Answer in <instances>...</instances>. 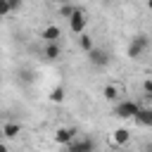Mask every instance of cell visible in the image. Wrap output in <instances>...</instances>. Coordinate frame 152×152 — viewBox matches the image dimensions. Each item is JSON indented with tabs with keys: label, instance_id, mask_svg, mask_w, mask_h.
<instances>
[{
	"label": "cell",
	"instance_id": "13",
	"mask_svg": "<svg viewBox=\"0 0 152 152\" xmlns=\"http://www.w3.org/2000/svg\"><path fill=\"white\" fill-rule=\"evenodd\" d=\"M78 45H81V48H83L86 52H90V50L95 48V40H93V38L88 36V33H81V36H78Z\"/></svg>",
	"mask_w": 152,
	"mask_h": 152
},
{
	"label": "cell",
	"instance_id": "2",
	"mask_svg": "<svg viewBox=\"0 0 152 152\" xmlns=\"http://www.w3.org/2000/svg\"><path fill=\"white\" fill-rule=\"evenodd\" d=\"M147 48H150V38H147V36H142V33H140V36H133L131 43H128V57H131V59H138Z\"/></svg>",
	"mask_w": 152,
	"mask_h": 152
},
{
	"label": "cell",
	"instance_id": "9",
	"mask_svg": "<svg viewBox=\"0 0 152 152\" xmlns=\"http://www.w3.org/2000/svg\"><path fill=\"white\" fill-rule=\"evenodd\" d=\"M102 97H104L107 102H119V97H121V86H119V83H109V86H104Z\"/></svg>",
	"mask_w": 152,
	"mask_h": 152
},
{
	"label": "cell",
	"instance_id": "19",
	"mask_svg": "<svg viewBox=\"0 0 152 152\" xmlns=\"http://www.w3.org/2000/svg\"><path fill=\"white\" fill-rule=\"evenodd\" d=\"M0 152H10V150H7V145H5V142H0Z\"/></svg>",
	"mask_w": 152,
	"mask_h": 152
},
{
	"label": "cell",
	"instance_id": "7",
	"mask_svg": "<svg viewBox=\"0 0 152 152\" xmlns=\"http://www.w3.org/2000/svg\"><path fill=\"white\" fill-rule=\"evenodd\" d=\"M128 140H131V131H128V128H116V131L109 135V145H112V147H124Z\"/></svg>",
	"mask_w": 152,
	"mask_h": 152
},
{
	"label": "cell",
	"instance_id": "17",
	"mask_svg": "<svg viewBox=\"0 0 152 152\" xmlns=\"http://www.w3.org/2000/svg\"><path fill=\"white\" fill-rule=\"evenodd\" d=\"M142 90H145V95H147V97H152V78L142 81Z\"/></svg>",
	"mask_w": 152,
	"mask_h": 152
},
{
	"label": "cell",
	"instance_id": "8",
	"mask_svg": "<svg viewBox=\"0 0 152 152\" xmlns=\"http://www.w3.org/2000/svg\"><path fill=\"white\" fill-rule=\"evenodd\" d=\"M59 36H62V31H59L57 24H48V26L43 28V33H40V38H43L45 43H57Z\"/></svg>",
	"mask_w": 152,
	"mask_h": 152
},
{
	"label": "cell",
	"instance_id": "5",
	"mask_svg": "<svg viewBox=\"0 0 152 152\" xmlns=\"http://www.w3.org/2000/svg\"><path fill=\"white\" fill-rule=\"evenodd\" d=\"M66 147H69L66 152H93V150H95L90 138H78V135H76V138H74Z\"/></svg>",
	"mask_w": 152,
	"mask_h": 152
},
{
	"label": "cell",
	"instance_id": "16",
	"mask_svg": "<svg viewBox=\"0 0 152 152\" xmlns=\"http://www.w3.org/2000/svg\"><path fill=\"white\" fill-rule=\"evenodd\" d=\"M10 12H12L10 2H7V0H0V17H5V14H10Z\"/></svg>",
	"mask_w": 152,
	"mask_h": 152
},
{
	"label": "cell",
	"instance_id": "18",
	"mask_svg": "<svg viewBox=\"0 0 152 152\" xmlns=\"http://www.w3.org/2000/svg\"><path fill=\"white\" fill-rule=\"evenodd\" d=\"M7 2H10V7H12V12L21 7V0H7Z\"/></svg>",
	"mask_w": 152,
	"mask_h": 152
},
{
	"label": "cell",
	"instance_id": "3",
	"mask_svg": "<svg viewBox=\"0 0 152 152\" xmlns=\"http://www.w3.org/2000/svg\"><path fill=\"white\" fill-rule=\"evenodd\" d=\"M86 24H88V19H86V12H83L81 7H76V10H74V14L69 17V28H71L76 36H81V33L86 31Z\"/></svg>",
	"mask_w": 152,
	"mask_h": 152
},
{
	"label": "cell",
	"instance_id": "20",
	"mask_svg": "<svg viewBox=\"0 0 152 152\" xmlns=\"http://www.w3.org/2000/svg\"><path fill=\"white\" fill-rule=\"evenodd\" d=\"M147 10H152V0H147Z\"/></svg>",
	"mask_w": 152,
	"mask_h": 152
},
{
	"label": "cell",
	"instance_id": "1",
	"mask_svg": "<svg viewBox=\"0 0 152 152\" xmlns=\"http://www.w3.org/2000/svg\"><path fill=\"white\" fill-rule=\"evenodd\" d=\"M138 109H140V104L133 102V100H119V102L114 104V114H116L119 119H135Z\"/></svg>",
	"mask_w": 152,
	"mask_h": 152
},
{
	"label": "cell",
	"instance_id": "22",
	"mask_svg": "<svg viewBox=\"0 0 152 152\" xmlns=\"http://www.w3.org/2000/svg\"><path fill=\"white\" fill-rule=\"evenodd\" d=\"M102 2H104V5H107V2H112V0H102Z\"/></svg>",
	"mask_w": 152,
	"mask_h": 152
},
{
	"label": "cell",
	"instance_id": "10",
	"mask_svg": "<svg viewBox=\"0 0 152 152\" xmlns=\"http://www.w3.org/2000/svg\"><path fill=\"white\" fill-rule=\"evenodd\" d=\"M135 124L150 126V128H152V107H140L138 114H135Z\"/></svg>",
	"mask_w": 152,
	"mask_h": 152
},
{
	"label": "cell",
	"instance_id": "11",
	"mask_svg": "<svg viewBox=\"0 0 152 152\" xmlns=\"http://www.w3.org/2000/svg\"><path fill=\"white\" fill-rule=\"evenodd\" d=\"M2 133H5V138H17V135L21 133V124L7 121V124H2Z\"/></svg>",
	"mask_w": 152,
	"mask_h": 152
},
{
	"label": "cell",
	"instance_id": "4",
	"mask_svg": "<svg viewBox=\"0 0 152 152\" xmlns=\"http://www.w3.org/2000/svg\"><path fill=\"white\" fill-rule=\"evenodd\" d=\"M88 59H90V64L97 66V69H102V66L109 64V55H107V50H102V48H93V50L88 52Z\"/></svg>",
	"mask_w": 152,
	"mask_h": 152
},
{
	"label": "cell",
	"instance_id": "14",
	"mask_svg": "<svg viewBox=\"0 0 152 152\" xmlns=\"http://www.w3.org/2000/svg\"><path fill=\"white\" fill-rule=\"evenodd\" d=\"M50 100H52V102H62V100H64V88H62V86L52 88V90H50Z\"/></svg>",
	"mask_w": 152,
	"mask_h": 152
},
{
	"label": "cell",
	"instance_id": "21",
	"mask_svg": "<svg viewBox=\"0 0 152 152\" xmlns=\"http://www.w3.org/2000/svg\"><path fill=\"white\" fill-rule=\"evenodd\" d=\"M2 135H5V133H2V126H0V138H2Z\"/></svg>",
	"mask_w": 152,
	"mask_h": 152
},
{
	"label": "cell",
	"instance_id": "12",
	"mask_svg": "<svg viewBox=\"0 0 152 152\" xmlns=\"http://www.w3.org/2000/svg\"><path fill=\"white\" fill-rule=\"evenodd\" d=\"M43 55H45V59H48V62L59 59V45H57V43H48V45H45V50H43Z\"/></svg>",
	"mask_w": 152,
	"mask_h": 152
},
{
	"label": "cell",
	"instance_id": "6",
	"mask_svg": "<svg viewBox=\"0 0 152 152\" xmlns=\"http://www.w3.org/2000/svg\"><path fill=\"white\" fill-rule=\"evenodd\" d=\"M74 138H76V128H69V126H59V128L55 131V142H57V145H69Z\"/></svg>",
	"mask_w": 152,
	"mask_h": 152
},
{
	"label": "cell",
	"instance_id": "15",
	"mask_svg": "<svg viewBox=\"0 0 152 152\" xmlns=\"http://www.w3.org/2000/svg\"><path fill=\"white\" fill-rule=\"evenodd\" d=\"M74 10H76L74 5H62V7H59V17H64V19H69V17L74 14Z\"/></svg>",
	"mask_w": 152,
	"mask_h": 152
}]
</instances>
